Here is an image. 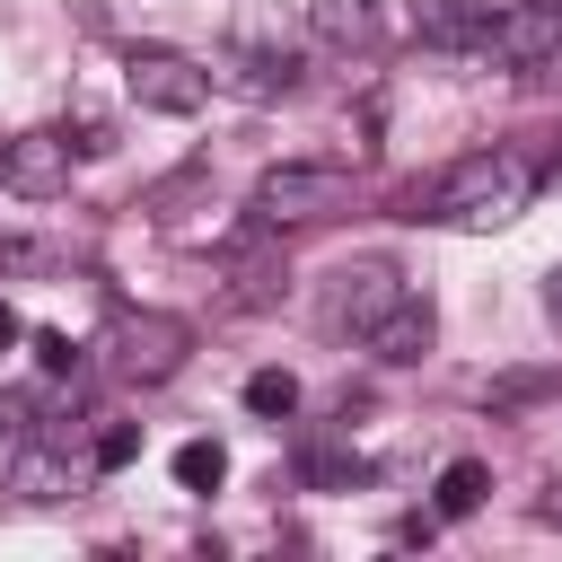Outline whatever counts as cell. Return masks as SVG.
<instances>
[{
    "label": "cell",
    "mask_w": 562,
    "mask_h": 562,
    "mask_svg": "<svg viewBox=\"0 0 562 562\" xmlns=\"http://www.w3.org/2000/svg\"><path fill=\"white\" fill-rule=\"evenodd\" d=\"M544 167L527 149H465L448 158L430 184L404 193V220H439V228H509L527 202H536Z\"/></svg>",
    "instance_id": "6da1fadb"
},
{
    "label": "cell",
    "mask_w": 562,
    "mask_h": 562,
    "mask_svg": "<svg viewBox=\"0 0 562 562\" xmlns=\"http://www.w3.org/2000/svg\"><path fill=\"white\" fill-rule=\"evenodd\" d=\"M246 211H255V228H316V220L351 211V167H334V158H281V167L255 176Z\"/></svg>",
    "instance_id": "7a4b0ae2"
},
{
    "label": "cell",
    "mask_w": 562,
    "mask_h": 562,
    "mask_svg": "<svg viewBox=\"0 0 562 562\" xmlns=\"http://www.w3.org/2000/svg\"><path fill=\"white\" fill-rule=\"evenodd\" d=\"M465 61L483 70H544L562 53V0H509V9H483V26L457 44Z\"/></svg>",
    "instance_id": "3957f363"
},
{
    "label": "cell",
    "mask_w": 562,
    "mask_h": 562,
    "mask_svg": "<svg viewBox=\"0 0 562 562\" xmlns=\"http://www.w3.org/2000/svg\"><path fill=\"white\" fill-rule=\"evenodd\" d=\"M123 97L140 114H202L211 105V61L167 53V44H132L123 53Z\"/></svg>",
    "instance_id": "277c9868"
},
{
    "label": "cell",
    "mask_w": 562,
    "mask_h": 562,
    "mask_svg": "<svg viewBox=\"0 0 562 562\" xmlns=\"http://www.w3.org/2000/svg\"><path fill=\"white\" fill-rule=\"evenodd\" d=\"M184 351H193V325L184 316H114V334H105V360H114V378H132V386H167L176 369H184Z\"/></svg>",
    "instance_id": "5b68a950"
},
{
    "label": "cell",
    "mask_w": 562,
    "mask_h": 562,
    "mask_svg": "<svg viewBox=\"0 0 562 562\" xmlns=\"http://www.w3.org/2000/svg\"><path fill=\"white\" fill-rule=\"evenodd\" d=\"M70 167H79V149H70L61 123H35V132L0 140V184H9L18 202H61V193H70Z\"/></svg>",
    "instance_id": "8992f818"
},
{
    "label": "cell",
    "mask_w": 562,
    "mask_h": 562,
    "mask_svg": "<svg viewBox=\"0 0 562 562\" xmlns=\"http://www.w3.org/2000/svg\"><path fill=\"white\" fill-rule=\"evenodd\" d=\"M211 88H237V97H290L299 88V61L281 53V44H237V53H220L211 61Z\"/></svg>",
    "instance_id": "52a82bcc"
},
{
    "label": "cell",
    "mask_w": 562,
    "mask_h": 562,
    "mask_svg": "<svg viewBox=\"0 0 562 562\" xmlns=\"http://www.w3.org/2000/svg\"><path fill=\"white\" fill-rule=\"evenodd\" d=\"M430 334H439L430 299H422V290H404V299H395V307H386V316H378L360 342H369V360H386V369H413V360L430 351Z\"/></svg>",
    "instance_id": "ba28073f"
},
{
    "label": "cell",
    "mask_w": 562,
    "mask_h": 562,
    "mask_svg": "<svg viewBox=\"0 0 562 562\" xmlns=\"http://www.w3.org/2000/svg\"><path fill=\"white\" fill-rule=\"evenodd\" d=\"M9 492H18L26 509H61V501L79 492V465H70L61 448H44V439H26V448L9 457Z\"/></svg>",
    "instance_id": "9c48e42d"
},
{
    "label": "cell",
    "mask_w": 562,
    "mask_h": 562,
    "mask_svg": "<svg viewBox=\"0 0 562 562\" xmlns=\"http://www.w3.org/2000/svg\"><path fill=\"white\" fill-rule=\"evenodd\" d=\"M404 290H413V281H404L395 263H351V272H342V290H334V316H342L351 334H369V325H378Z\"/></svg>",
    "instance_id": "30bf717a"
},
{
    "label": "cell",
    "mask_w": 562,
    "mask_h": 562,
    "mask_svg": "<svg viewBox=\"0 0 562 562\" xmlns=\"http://www.w3.org/2000/svg\"><path fill=\"white\" fill-rule=\"evenodd\" d=\"M307 26L334 53H369L378 44V0H307Z\"/></svg>",
    "instance_id": "8fae6325"
},
{
    "label": "cell",
    "mask_w": 562,
    "mask_h": 562,
    "mask_svg": "<svg viewBox=\"0 0 562 562\" xmlns=\"http://www.w3.org/2000/svg\"><path fill=\"white\" fill-rule=\"evenodd\" d=\"M483 492H492V465L483 457H448L439 465V518H474Z\"/></svg>",
    "instance_id": "7c38bea8"
},
{
    "label": "cell",
    "mask_w": 562,
    "mask_h": 562,
    "mask_svg": "<svg viewBox=\"0 0 562 562\" xmlns=\"http://www.w3.org/2000/svg\"><path fill=\"white\" fill-rule=\"evenodd\" d=\"M413 26H422L430 44H465V35L483 26V0H413Z\"/></svg>",
    "instance_id": "4fadbf2b"
},
{
    "label": "cell",
    "mask_w": 562,
    "mask_h": 562,
    "mask_svg": "<svg viewBox=\"0 0 562 562\" xmlns=\"http://www.w3.org/2000/svg\"><path fill=\"white\" fill-rule=\"evenodd\" d=\"M246 413H255V422H290V413H299V378H290V369H255V378H246Z\"/></svg>",
    "instance_id": "5bb4252c"
},
{
    "label": "cell",
    "mask_w": 562,
    "mask_h": 562,
    "mask_svg": "<svg viewBox=\"0 0 562 562\" xmlns=\"http://www.w3.org/2000/svg\"><path fill=\"white\" fill-rule=\"evenodd\" d=\"M176 483H184V492H220V483H228V448H220V439H184V448H176Z\"/></svg>",
    "instance_id": "9a60e30c"
},
{
    "label": "cell",
    "mask_w": 562,
    "mask_h": 562,
    "mask_svg": "<svg viewBox=\"0 0 562 562\" xmlns=\"http://www.w3.org/2000/svg\"><path fill=\"white\" fill-rule=\"evenodd\" d=\"M132 457H140V422H105L97 430V474H123Z\"/></svg>",
    "instance_id": "2e32d148"
},
{
    "label": "cell",
    "mask_w": 562,
    "mask_h": 562,
    "mask_svg": "<svg viewBox=\"0 0 562 562\" xmlns=\"http://www.w3.org/2000/svg\"><path fill=\"white\" fill-rule=\"evenodd\" d=\"M299 474H307V483H360L369 465H360V457H325V448H316V457H299Z\"/></svg>",
    "instance_id": "e0dca14e"
},
{
    "label": "cell",
    "mask_w": 562,
    "mask_h": 562,
    "mask_svg": "<svg viewBox=\"0 0 562 562\" xmlns=\"http://www.w3.org/2000/svg\"><path fill=\"white\" fill-rule=\"evenodd\" d=\"M35 360H44V369H79V351H70V334H53V325L35 334Z\"/></svg>",
    "instance_id": "ac0fdd59"
},
{
    "label": "cell",
    "mask_w": 562,
    "mask_h": 562,
    "mask_svg": "<svg viewBox=\"0 0 562 562\" xmlns=\"http://www.w3.org/2000/svg\"><path fill=\"white\" fill-rule=\"evenodd\" d=\"M536 527H562V483H544V492H536Z\"/></svg>",
    "instance_id": "d6986e66"
},
{
    "label": "cell",
    "mask_w": 562,
    "mask_h": 562,
    "mask_svg": "<svg viewBox=\"0 0 562 562\" xmlns=\"http://www.w3.org/2000/svg\"><path fill=\"white\" fill-rule=\"evenodd\" d=\"M18 413H26V404H18V395H0V430H18Z\"/></svg>",
    "instance_id": "ffe728a7"
},
{
    "label": "cell",
    "mask_w": 562,
    "mask_h": 562,
    "mask_svg": "<svg viewBox=\"0 0 562 562\" xmlns=\"http://www.w3.org/2000/svg\"><path fill=\"white\" fill-rule=\"evenodd\" d=\"M9 342H18V316H9V307H0V351H9Z\"/></svg>",
    "instance_id": "44dd1931"
},
{
    "label": "cell",
    "mask_w": 562,
    "mask_h": 562,
    "mask_svg": "<svg viewBox=\"0 0 562 562\" xmlns=\"http://www.w3.org/2000/svg\"><path fill=\"white\" fill-rule=\"evenodd\" d=\"M544 299H553V325H562V263H553V290H544Z\"/></svg>",
    "instance_id": "7402d4cb"
}]
</instances>
